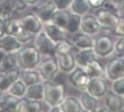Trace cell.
<instances>
[{
    "instance_id": "cell-1",
    "label": "cell",
    "mask_w": 124,
    "mask_h": 112,
    "mask_svg": "<svg viewBox=\"0 0 124 112\" xmlns=\"http://www.w3.org/2000/svg\"><path fill=\"white\" fill-rule=\"evenodd\" d=\"M16 58H17L18 67L21 71L37 68L39 63L43 60V57L39 53L37 48L34 46V44L23 45L16 52Z\"/></svg>"
},
{
    "instance_id": "cell-2",
    "label": "cell",
    "mask_w": 124,
    "mask_h": 112,
    "mask_svg": "<svg viewBox=\"0 0 124 112\" xmlns=\"http://www.w3.org/2000/svg\"><path fill=\"white\" fill-rule=\"evenodd\" d=\"M66 96L65 84L61 82L44 81V98L43 100L49 107L62 104Z\"/></svg>"
},
{
    "instance_id": "cell-3",
    "label": "cell",
    "mask_w": 124,
    "mask_h": 112,
    "mask_svg": "<svg viewBox=\"0 0 124 112\" xmlns=\"http://www.w3.org/2000/svg\"><path fill=\"white\" fill-rule=\"evenodd\" d=\"M33 44L43 58H52L56 56V45L57 43L54 42L48 34L41 30L34 36Z\"/></svg>"
},
{
    "instance_id": "cell-4",
    "label": "cell",
    "mask_w": 124,
    "mask_h": 112,
    "mask_svg": "<svg viewBox=\"0 0 124 112\" xmlns=\"http://www.w3.org/2000/svg\"><path fill=\"white\" fill-rule=\"evenodd\" d=\"M114 44L115 41L110 35L107 34H101L94 37L93 51L98 58H109L114 54Z\"/></svg>"
},
{
    "instance_id": "cell-5",
    "label": "cell",
    "mask_w": 124,
    "mask_h": 112,
    "mask_svg": "<svg viewBox=\"0 0 124 112\" xmlns=\"http://www.w3.org/2000/svg\"><path fill=\"white\" fill-rule=\"evenodd\" d=\"M37 70L41 76L43 81H52L60 73V67L56 62L55 57L52 58H44L39 63Z\"/></svg>"
},
{
    "instance_id": "cell-6",
    "label": "cell",
    "mask_w": 124,
    "mask_h": 112,
    "mask_svg": "<svg viewBox=\"0 0 124 112\" xmlns=\"http://www.w3.org/2000/svg\"><path fill=\"white\" fill-rule=\"evenodd\" d=\"M90 77L85 73V71L80 66H77L72 71L68 74V82L73 89L78 91H86L89 83Z\"/></svg>"
},
{
    "instance_id": "cell-7",
    "label": "cell",
    "mask_w": 124,
    "mask_h": 112,
    "mask_svg": "<svg viewBox=\"0 0 124 112\" xmlns=\"http://www.w3.org/2000/svg\"><path fill=\"white\" fill-rule=\"evenodd\" d=\"M124 77V58L116 57L105 65V78L114 81Z\"/></svg>"
},
{
    "instance_id": "cell-8",
    "label": "cell",
    "mask_w": 124,
    "mask_h": 112,
    "mask_svg": "<svg viewBox=\"0 0 124 112\" xmlns=\"http://www.w3.org/2000/svg\"><path fill=\"white\" fill-rule=\"evenodd\" d=\"M110 90L105 77H98V78H90L87 85V92L98 99H102Z\"/></svg>"
},
{
    "instance_id": "cell-9",
    "label": "cell",
    "mask_w": 124,
    "mask_h": 112,
    "mask_svg": "<svg viewBox=\"0 0 124 112\" xmlns=\"http://www.w3.org/2000/svg\"><path fill=\"white\" fill-rule=\"evenodd\" d=\"M102 26L99 22L97 16L94 14L87 13L82 16L81 22V32H84L89 35L95 36L102 31Z\"/></svg>"
},
{
    "instance_id": "cell-10",
    "label": "cell",
    "mask_w": 124,
    "mask_h": 112,
    "mask_svg": "<svg viewBox=\"0 0 124 112\" xmlns=\"http://www.w3.org/2000/svg\"><path fill=\"white\" fill-rule=\"evenodd\" d=\"M56 11H57V8L53 2V0H46L43 3L38 2L33 7V12L40 18V20L44 24L51 20Z\"/></svg>"
},
{
    "instance_id": "cell-11",
    "label": "cell",
    "mask_w": 124,
    "mask_h": 112,
    "mask_svg": "<svg viewBox=\"0 0 124 112\" xmlns=\"http://www.w3.org/2000/svg\"><path fill=\"white\" fill-rule=\"evenodd\" d=\"M94 15L97 16L99 22L102 26V29L112 31V29L115 28L116 24H117L118 19H119V15L117 13L110 12V11L106 10L104 8H100L98 10H95Z\"/></svg>"
},
{
    "instance_id": "cell-12",
    "label": "cell",
    "mask_w": 124,
    "mask_h": 112,
    "mask_svg": "<svg viewBox=\"0 0 124 112\" xmlns=\"http://www.w3.org/2000/svg\"><path fill=\"white\" fill-rule=\"evenodd\" d=\"M19 19H20L22 27L34 35L39 33L44 28V22L40 20V18L34 12L24 14Z\"/></svg>"
},
{
    "instance_id": "cell-13",
    "label": "cell",
    "mask_w": 124,
    "mask_h": 112,
    "mask_svg": "<svg viewBox=\"0 0 124 112\" xmlns=\"http://www.w3.org/2000/svg\"><path fill=\"white\" fill-rule=\"evenodd\" d=\"M103 99L104 105L106 106L109 112H120L124 110V96H121L109 90Z\"/></svg>"
},
{
    "instance_id": "cell-14",
    "label": "cell",
    "mask_w": 124,
    "mask_h": 112,
    "mask_svg": "<svg viewBox=\"0 0 124 112\" xmlns=\"http://www.w3.org/2000/svg\"><path fill=\"white\" fill-rule=\"evenodd\" d=\"M56 62L60 67V71L65 74H69L77 67L75 63V56L73 52H67V53H57L55 56Z\"/></svg>"
},
{
    "instance_id": "cell-15",
    "label": "cell",
    "mask_w": 124,
    "mask_h": 112,
    "mask_svg": "<svg viewBox=\"0 0 124 112\" xmlns=\"http://www.w3.org/2000/svg\"><path fill=\"white\" fill-rule=\"evenodd\" d=\"M22 47L14 35L7 34L0 39V51L2 53H16Z\"/></svg>"
},
{
    "instance_id": "cell-16",
    "label": "cell",
    "mask_w": 124,
    "mask_h": 112,
    "mask_svg": "<svg viewBox=\"0 0 124 112\" xmlns=\"http://www.w3.org/2000/svg\"><path fill=\"white\" fill-rule=\"evenodd\" d=\"M71 42L77 49H89V48H93L94 37L80 31L73 34Z\"/></svg>"
},
{
    "instance_id": "cell-17",
    "label": "cell",
    "mask_w": 124,
    "mask_h": 112,
    "mask_svg": "<svg viewBox=\"0 0 124 112\" xmlns=\"http://www.w3.org/2000/svg\"><path fill=\"white\" fill-rule=\"evenodd\" d=\"M20 73L21 70L19 67H16L9 71L0 73V90L7 92L14 81H16L18 78H20Z\"/></svg>"
},
{
    "instance_id": "cell-18",
    "label": "cell",
    "mask_w": 124,
    "mask_h": 112,
    "mask_svg": "<svg viewBox=\"0 0 124 112\" xmlns=\"http://www.w3.org/2000/svg\"><path fill=\"white\" fill-rule=\"evenodd\" d=\"M80 102L83 108V111L86 112H95L98 111V108L100 107V102L97 97L92 96L90 93H88L87 91L81 92L80 95Z\"/></svg>"
},
{
    "instance_id": "cell-19",
    "label": "cell",
    "mask_w": 124,
    "mask_h": 112,
    "mask_svg": "<svg viewBox=\"0 0 124 112\" xmlns=\"http://www.w3.org/2000/svg\"><path fill=\"white\" fill-rule=\"evenodd\" d=\"M43 30L56 43H58L60 41H62V40L67 39V34H68L64 29H62L57 25L53 24L52 21L45 22Z\"/></svg>"
},
{
    "instance_id": "cell-20",
    "label": "cell",
    "mask_w": 124,
    "mask_h": 112,
    "mask_svg": "<svg viewBox=\"0 0 124 112\" xmlns=\"http://www.w3.org/2000/svg\"><path fill=\"white\" fill-rule=\"evenodd\" d=\"M20 98L5 92L0 99V111L4 112H17V107Z\"/></svg>"
},
{
    "instance_id": "cell-21",
    "label": "cell",
    "mask_w": 124,
    "mask_h": 112,
    "mask_svg": "<svg viewBox=\"0 0 124 112\" xmlns=\"http://www.w3.org/2000/svg\"><path fill=\"white\" fill-rule=\"evenodd\" d=\"M75 56V63L77 66L84 67L87 64H89L91 61L98 59L95 56L93 48H89V49H78V51L74 53Z\"/></svg>"
},
{
    "instance_id": "cell-22",
    "label": "cell",
    "mask_w": 124,
    "mask_h": 112,
    "mask_svg": "<svg viewBox=\"0 0 124 112\" xmlns=\"http://www.w3.org/2000/svg\"><path fill=\"white\" fill-rule=\"evenodd\" d=\"M85 73L90 78H98V77H105V67L98 61V59L93 60L87 64L86 66L82 67Z\"/></svg>"
},
{
    "instance_id": "cell-23",
    "label": "cell",
    "mask_w": 124,
    "mask_h": 112,
    "mask_svg": "<svg viewBox=\"0 0 124 112\" xmlns=\"http://www.w3.org/2000/svg\"><path fill=\"white\" fill-rule=\"evenodd\" d=\"M63 112H82L83 108L80 99L74 96H65L64 100L60 105Z\"/></svg>"
},
{
    "instance_id": "cell-24",
    "label": "cell",
    "mask_w": 124,
    "mask_h": 112,
    "mask_svg": "<svg viewBox=\"0 0 124 112\" xmlns=\"http://www.w3.org/2000/svg\"><path fill=\"white\" fill-rule=\"evenodd\" d=\"M18 67L16 53H2L0 59V73L9 71Z\"/></svg>"
},
{
    "instance_id": "cell-25",
    "label": "cell",
    "mask_w": 124,
    "mask_h": 112,
    "mask_svg": "<svg viewBox=\"0 0 124 112\" xmlns=\"http://www.w3.org/2000/svg\"><path fill=\"white\" fill-rule=\"evenodd\" d=\"M20 78L23 80V82L29 87V85H33L35 83L41 82V76L39 74V71L37 68L34 70H26V71H21L20 73Z\"/></svg>"
},
{
    "instance_id": "cell-26",
    "label": "cell",
    "mask_w": 124,
    "mask_h": 112,
    "mask_svg": "<svg viewBox=\"0 0 124 112\" xmlns=\"http://www.w3.org/2000/svg\"><path fill=\"white\" fill-rule=\"evenodd\" d=\"M26 98L32 100H43L44 98V81L29 85L27 89Z\"/></svg>"
},
{
    "instance_id": "cell-27",
    "label": "cell",
    "mask_w": 124,
    "mask_h": 112,
    "mask_svg": "<svg viewBox=\"0 0 124 112\" xmlns=\"http://www.w3.org/2000/svg\"><path fill=\"white\" fill-rule=\"evenodd\" d=\"M70 14H71V12L69 10H57L50 21H52L53 24L57 25L58 27H61L62 29L66 31L67 25H68V21L70 18Z\"/></svg>"
},
{
    "instance_id": "cell-28",
    "label": "cell",
    "mask_w": 124,
    "mask_h": 112,
    "mask_svg": "<svg viewBox=\"0 0 124 112\" xmlns=\"http://www.w3.org/2000/svg\"><path fill=\"white\" fill-rule=\"evenodd\" d=\"M27 89H28V85L23 82V80L21 78H18L16 81H14L11 87L9 88V90L7 92L12 95L18 97V98H23L26 96V93H27Z\"/></svg>"
},
{
    "instance_id": "cell-29",
    "label": "cell",
    "mask_w": 124,
    "mask_h": 112,
    "mask_svg": "<svg viewBox=\"0 0 124 112\" xmlns=\"http://www.w3.org/2000/svg\"><path fill=\"white\" fill-rule=\"evenodd\" d=\"M69 11L71 13L83 16L85 14L89 13L91 11V9H90L87 0H73L72 3L70 4Z\"/></svg>"
},
{
    "instance_id": "cell-30",
    "label": "cell",
    "mask_w": 124,
    "mask_h": 112,
    "mask_svg": "<svg viewBox=\"0 0 124 112\" xmlns=\"http://www.w3.org/2000/svg\"><path fill=\"white\" fill-rule=\"evenodd\" d=\"M81 22H82V16L78 14L71 13L70 14V18L67 25L66 31L68 34H74L81 31Z\"/></svg>"
},
{
    "instance_id": "cell-31",
    "label": "cell",
    "mask_w": 124,
    "mask_h": 112,
    "mask_svg": "<svg viewBox=\"0 0 124 112\" xmlns=\"http://www.w3.org/2000/svg\"><path fill=\"white\" fill-rule=\"evenodd\" d=\"M13 2L12 0H0V19L5 20L13 16Z\"/></svg>"
},
{
    "instance_id": "cell-32",
    "label": "cell",
    "mask_w": 124,
    "mask_h": 112,
    "mask_svg": "<svg viewBox=\"0 0 124 112\" xmlns=\"http://www.w3.org/2000/svg\"><path fill=\"white\" fill-rule=\"evenodd\" d=\"M14 36L17 39V41L20 43V44L23 46V45H28L30 44L31 42L34 40V34H32L31 32H29L28 30H26L23 27H20L18 29V31L14 34Z\"/></svg>"
},
{
    "instance_id": "cell-33",
    "label": "cell",
    "mask_w": 124,
    "mask_h": 112,
    "mask_svg": "<svg viewBox=\"0 0 124 112\" xmlns=\"http://www.w3.org/2000/svg\"><path fill=\"white\" fill-rule=\"evenodd\" d=\"M4 27H5V32L10 35H14L18 31L20 27H22L20 19L19 18H14V17H10V18L4 20Z\"/></svg>"
},
{
    "instance_id": "cell-34",
    "label": "cell",
    "mask_w": 124,
    "mask_h": 112,
    "mask_svg": "<svg viewBox=\"0 0 124 112\" xmlns=\"http://www.w3.org/2000/svg\"><path fill=\"white\" fill-rule=\"evenodd\" d=\"M75 49L74 45L71 41H68L67 39L62 40L56 45V54L57 53H67V52H73Z\"/></svg>"
},
{
    "instance_id": "cell-35",
    "label": "cell",
    "mask_w": 124,
    "mask_h": 112,
    "mask_svg": "<svg viewBox=\"0 0 124 112\" xmlns=\"http://www.w3.org/2000/svg\"><path fill=\"white\" fill-rule=\"evenodd\" d=\"M114 54L120 58H124V37L119 36L116 39L114 44Z\"/></svg>"
},
{
    "instance_id": "cell-36",
    "label": "cell",
    "mask_w": 124,
    "mask_h": 112,
    "mask_svg": "<svg viewBox=\"0 0 124 112\" xmlns=\"http://www.w3.org/2000/svg\"><path fill=\"white\" fill-rule=\"evenodd\" d=\"M110 90L121 96H124V77L111 81Z\"/></svg>"
},
{
    "instance_id": "cell-37",
    "label": "cell",
    "mask_w": 124,
    "mask_h": 112,
    "mask_svg": "<svg viewBox=\"0 0 124 112\" xmlns=\"http://www.w3.org/2000/svg\"><path fill=\"white\" fill-rule=\"evenodd\" d=\"M112 35L119 37V36H123L124 37V16H120L118 19L117 24H116L115 28L111 31Z\"/></svg>"
},
{
    "instance_id": "cell-38",
    "label": "cell",
    "mask_w": 124,
    "mask_h": 112,
    "mask_svg": "<svg viewBox=\"0 0 124 112\" xmlns=\"http://www.w3.org/2000/svg\"><path fill=\"white\" fill-rule=\"evenodd\" d=\"M12 2H13L14 12H17V13L23 12V11H26L28 7H29L24 0H12Z\"/></svg>"
},
{
    "instance_id": "cell-39",
    "label": "cell",
    "mask_w": 124,
    "mask_h": 112,
    "mask_svg": "<svg viewBox=\"0 0 124 112\" xmlns=\"http://www.w3.org/2000/svg\"><path fill=\"white\" fill-rule=\"evenodd\" d=\"M73 0H53L57 10H69Z\"/></svg>"
},
{
    "instance_id": "cell-40",
    "label": "cell",
    "mask_w": 124,
    "mask_h": 112,
    "mask_svg": "<svg viewBox=\"0 0 124 112\" xmlns=\"http://www.w3.org/2000/svg\"><path fill=\"white\" fill-rule=\"evenodd\" d=\"M88 1V4L91 10H98V9L102 8L103 4L106 2V0H87Z\"/></svg>"
},
{
    "instance_id": "cell-41",
    "label": "cell",
    "mask_w": 124,
    "mask_h": 112,
    "mask_svg": "<svg viewBox=\"0 0 124 112\" xmlns=\"http://www.w3.org/2000/svg\"><path fill=\"white\" fill-rule=\"evenodd\" d=\"M104 9H106V10H108V11H110V12H114V13H117L118 14V5L114 3L112 1H110V0H106V2L103 4V7ZM119 15V14H118Z\"/></svg>"
},
{
    "instance_id": "cell-42",
    "label": "cell",
    "mask_w": 124,
    "mask_h": 112,
    "mask_svg": "<svg viewBox=\"0 0 124 112\" xmlns=\"http://www.w3.org/2000/svg\"><path fill=\"white\" fill-rule=\"evenodd\" d=\"M4 35H7L5 27H4V20H1V19H0V39L3 37Z\"/></svg>"
},
{
    "instance_id": "cell-43",
    "label": "cell",
    "mask_w": 124,
    "mask_h": 112,
    "mask_svg": "<svg viewBox=\"0 0 124 112\" xmlns=\"http://www.w3.org/2000/svg\"><path fill=\"white\" fill-rule=\"evenodd\" d=\"M118 14L119 16H124V1L118 5Z\"/></svg>"
},
{
    "instance_id": "cell-44",
    "label": "cell",
    "mask_w": 124,
    "mask_h": 112,
    "mask_svg": "<svg viewBox=\"0 0 124 112\" xmlns=\"http://www.w3.org/2000/svg\"><path fill=\"white\" fill-rule=\"evenodd\" d=\"M24 1L27 2L29 7H34V5H35V4H37L38 2L40 1V0H24Z\"/></svg>"
},
{
    "instance_id": "cell-45",
    "label": "cell",
    "mask_w": 124,
    "mask_h": 112,
    "mask_svg": "<svg viewBox=\"0 0 124 112\" xmlns=\"http://www.w3.org/2000/svg\"><path fill=\"white\" fill-rule=\"evenodd\" d=\"M110 1H112L114 3H116L117 5H119L120 3H122V2L124 1V0H110Z\"/></svg>"
},
{
    "instance_id": "cell-46",
    "label": "cell",
    "mask_w": 124,
    "mask_h": 112,
    "mask_svg": "<svg viewBox=\"0 0 124 112\" xmlns=\"http://www.w3.org/2000/svg\"><path fill=\"white\" fill-rule=\"evenodd\" d=\"M4 93H5V92H3L2 90H0V99L2 98V96H3V94H4Z\"/></svg>"
},
{
    "instance_id": "cell-47",
    "label": "cell",
    "mask_w": 124,
    "mask_h": 112,
    "mask_svg": "<svg viewBox=\"0 0 124 112\" xmlns=\"http://www.w3.org/2000/svg\"><path fill=\"white\" fill-rule=\"evenodd\" d=\"M1 56H2V52H1V51H0V59H1Z\"/></svg>"
}]
</instances>
